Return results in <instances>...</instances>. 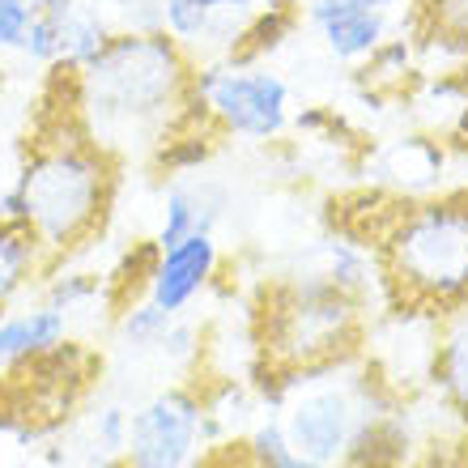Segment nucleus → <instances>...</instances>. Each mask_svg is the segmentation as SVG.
I'll use <instances>...</instances> for the list:
<instances>
[{
    "label": "nucleus",
    "mask_w": 468,
    "mask_h": 468,
    "mask_svg": "<svg viewBox=\"0 0 468 468\" xmlns=\"http://www.w3.org/2000/svg\"><path fill=\"white\" fill-rule=\"evenodd\" d=\"M123 162L86 133L73 102L69 69H48L35 123L26 133L22 162L13 175L17 222L35 230L48 272L73 264L112 222Z\"/></svg>",
    "instance_id": "obj_1"
},
{
    "label": "nucleus",
    "mask_w": 468,
    "mask_h": 468,
    "mask_svg": "<svg viewBox=\"0 0 468 468\" xmlns=\"http://www.w3.org/2000/svg\"><path fill=\"white\" fill-rule=\"evenodd\" d=\"M333 226L375 251L383 311L443 320L468 307V187L426 197L357 192L341 200Z\"/></svg>",
    "instance_id": "obj_2"
},
{
    "label": "nucleus",
    "mask_w": 468,
    "mask_h": 468,
    "mask_svg": "<svg viewBox=\"0 0 468 468\" xmlns=\"http://www.w3.org/2000/svg\"><path fill=\"white\" fill-rule=\"evenodd\" d=\"M73 77L86 133L120 162L154 158L187 123H205L192 102L197 60L166 30H115L112 43Z\"/></svg>",
    "instance_id": "obj_3"
},
{
    "label": "nucleus",
    "mask_w": 468,
    "mask_h": 468,
    "mask_svg": "<svg viewBox=\"0 0 468 468\" xmlns=\"http://www.w3.org/2000/svg\"><path fill=\"white\" fill-rule=\"evenodd\" d=\"M367 341L370 307L362 298L341 294L315 269L272 277L251 303L260 400L282 409L298 383L357 362Z\"/></svg>",
    "instance_id": "obj_4"
},
{
    "label": "nucleus",
    "mask_w": 468,
    "mask_h": 468,
    "mask_svg": "<svg viewBox=\"0 0 468 468\" xmlns=\"http://www.w3.org/2000/svg\"><path fill=\"white\" fill-rule=\"evenodd\" d=\"M197 115L213 133L269 145L294 123V90L269 64L205 60L192 77Z\"/></svg>",
    "instance_id": "obj_5"
},
{
    "label": "nucleus",
    "mask_w": 468,
    "mask_h": 468,
    "mask_svg": "<svg viewBox=\"0 0 468 468\" xmlns=\"http://www.w3.org/2000/svg\"><path fill=\"white\" fill-rule=\"evenodd\" d=\"M209 439L205 383H171L133 409L120 468H197Z\"/></svg>",
    "instance_id": "obj_6"
},
{
    "label": "nucleus",
    "mask_w": 468,
    "mask_h": 468,
    "mask_svg": "<svg viewBox=\"0 0 468 468\" xmlns=\"http://www.w3.org/2000/svg\"><path fill=\"white\" fill-rule=\"evenodd\" d=\"M285 5L294 0H158V26L197 64L234 60L251 26L269 9H285Z\"/></svg>",
    "instance_id": "obj_7"
},
{
    "label": "nucleus",
    "mask_w": 468,
    "mask_h": 468,
    "mask_svg": "<svg viewBox=\"0 0 468 468\" xmlns=\"http://www.w3.org/2000/svg\"><path fill=\"white\" fill-rule=\"evenodd\" d=\"M218 269H222V243H218V234H192L184 243L158 247L145 298L158 303L162 311H171V315H184L213 285Z\"/></svg>",
    "instance_id": "obj_8"
},
{
    "label": "nucleus",
    "mask_w": 468,
    "mask_h": 468,
    "mask_svg": "<svg viewBox=\"0 0 468 468\" xmlns=\"http://www.w3.org/2000/svg\"><path fill=\"white\" fill-rule=\"evenodd\" d=\"M303 13H307V26L328 48V56L341 64H354V69L367 64L396 30L392 13L367 9L357 0H307Z\"/></svg>",
    "instance_id": "obj_9"
},
{
    "label": "nucleus",
    "mask_w": 468,
    "mask_h": 468,
    "mask_svg": "<svg viewBox=\"0 0 468 468\" xmlns=\"http://www.w3.org/2000/svg\"><path fill=\"white\" fill-rule=\"evenodd\" d=\"M226 218V192L213 179H200L197 171L192 175H175L166 197H162V218L158 230H154V243L171 247L184 243L192 234H218Z\"/></svg>",
    "instance_id": "obj_10"
},
{
    "label": "nucleus",
    "mask_w": 468,
    "mask_h": 468,
    "mask_svg": "<svg viewBox=\"0 0 468 468\" xmlns=\"http://www.w3.org/2000/svg\"><path fill=\"white\" fill-rule=\"evenodd\" d=\"M409 102L418 112L421 133L439 136L443 145H464L468 141V64L418 77Z\"/></svg>",
    "instance_id": "obj_11"
},
{
    "label": "nucleus",
    "mask_w": 468,
    "mask_h": 468,
    "mask_svg": "<svg viewBox=\"0 0 468 468\" xmlns=\"http://www.w3.org/2000/svg\"><path fill=\"white\" fill-rule=\"evenodd\" d=\"M447 166V145L431 133H409L396 136L392 145L379 149L375 158V171L383 179V192H396V197H426L434 192V179L443 175Z\"/></svg>",
    "instance_id": "obj_12"
},
{
    "label": "nucleus",
    "mask_w": 468,
    "mask_h": 468,
    "mask_svg": "<svg viewBox=\"0 0 468 468\" xmlns=\"http://www.w3.org/2000/svg\"><path fill=\"white\" fill-rule=\"evenodd\" d=\"M418 43V60L439 56L443 69L468 64V0H413L405 26Z\"/></svg>",
    "instance_id": "obj_13"
},
{
    "label": "nucleus",
    "mask_w": 468,
    "mask_h": 468,
    "mask_svg": "<svg viewBox=\"0 0 468 468\" xmlns=\"http://www.w3.org/2000/svg\"><path fill=\"white\" fill-rule=\"evenodd\" d=\"M431 388L439 392L447 413L468 426V307L434 320Z\"/></svg>",
    "instance_id": "obj_14"
},
{
    "label": "nucleus",
    "mask_w": 468,
    "mask_h": 468,
    "mask_svg": "<svg viewBox=\"0 0 468 468\" xmlns=\"http://www.w3.org/2000/svg\"><path fill=\"white\" fill-rule=\"evenodd\" d=\"M60 341H69V311L48 307V303H35L26 311H5L0 315V370L48 354Z\"/></svg>",
    "instance_id": "obj_15"
},
{
    "label": "nucleus",
    "mask_w": 468,
    "mask_h": 468,
    "mask_svg": "<svg viewBox=\"0 0 468 468\" xmlns=\"http://www.w3.org/2000/svg\"><path fill=\"white\" fill-rule=\"evenodd\" d=\"M48 277V256L26 222H0V315Z\"/></svg>",
    "instance_id": "obj_16"
},
{
    "label": "nucleus",
    "mask_w": 468,
    "mask_h": 468,
    "mask_svg": "<svg viewBox=\"0 0 468 468\" xmlns=\"http://www.w3.org/2000/svg\"><path fill=\"white\" fill-rule=\"evenodd\" d=\"M120 30L112 9L102 0H77L69 9H60V60L51 69H81L99 56L112 35Z\"/></svg>",
    "instance_id": "obj_17"
},
{
    "label": "nucleus",
    "mask_w": 468,
    "mask_h": 468,
    "mask_svg": "<svg viewBox=\"0 0 468 468\" xmlns=\"http://www.w3.org/2000/svg\"><path fill=\"white\" fill-rule=\"evenodd\" d=\"M94 298H107V272H86V269H69L60 264L56 272H48L38 282V303L60 311H77L94 303Z\"/></svg>",
    "instance_id": "obj_18"
},
{
    "label": "nucleus",
    "mask_w": 468,
    "mask_h": 468,
    "mask_svg": "<svg viewBox=\"0 0 468 468\" xmlns=\"http://www.w3.org/2000/svg\"><path fill=\"white\" fill-rule=\"evenodd\" d=\"M112 324H115V336H120L128 349H158V341L166 336L175 315L162 311L158 303H149V298H136V303H128L123 311H115Z\"/></svg>",
    "instance_id": "obj_19"
},
{
    "label": "nucleus",
    "mask_w": 468,
    "mask_h": 468,
    "mask_svg": "<svg viewBox=\"0 0 468 468\" xmlns=\"http://www.w3.org/2000/svg\"><path fill=\"white\" fill-rule=\"evenodd\" d=\"M239 443H243L247 460H251L256 468H282L285 460L294 456L290 434H285V426H282V413H269V421H256Z\"/></svg>",
    "instance_id": "obj_20"
},
{
    "label": "nucleus",
    "mask_w": 468,
    "mask_h": 468,
    "mask_svg": "<svg viewBox=\"0 0 468 468\" xmlns=\"http://www.w3.org/2000/svg\"><path fill=\"white\" fill-rule=\"evenodd\" d=\"M17 56L38 64V69H51L60 60V9H35V22L26 30V43Z\"/></svg>",
    "instance_id": "obj_21"
},
{
    "label": "nucleus",
    "mask_w": 468,
    "mask_h": 468,
    "mask_svg": "<svg viewBox=\"0 0 468 468\" xmlns=\"http://www.w3.org/2000/svg\"><path fill=\"white\" fill-rule=\"evenodd\" d=\"M128 421H133V413L123 405H102L94 413V452H99V460L123 456V447H128Z\"/></svg>",
    "instance_id": "obj_22"
},
{
    "label": "nucleus",
    "mask_w": 468,
    "mask_h": 468,
    "mask_svg": "<svg viewBox=\"0 0 468 468\" xmlns=\"http://www.w3.org/2000/svg\"><path fill=\"white\" fill-rule=\"evenodd\" d=\"M35 9L30 0H0V56H17L26 43V30L35 22Z\"/></svg>",
    "instance_id": "obj_23"
},
{
    "label": "nucleus",
    "mask_w": 468,
    "mask_h": 468,
    "mask_svg": "<svg viewBox=\"0 0 468 468\" xmlns=\"http://www.w3.org/2000/svg\"><path fill=\"white\" fill-rule=\"evenodd\" d=\"M158 354L166 357V362H192V357L200 354V333L197 324H187L175 315V324L166 328V336L158 341Z\"/></svg>",
    "instance_id": "obj_24"
},
{
    "label": "nucleus",
    "mask_w": 468,
    "mask_h": 468,
    "mask_svg": "<svg viewBox=\"0 0 468 468\" xmlns=\"http://www.w3.org/2000/svg\"><path fill=\"white\" fill-rule=\"evenodd\" d=\"M197 468H256V464L247 460L243 443H222V447H213V452H200Z\"/></svg>",
    "instance_id": "obj_25"
},
{
    "label": "nucleus",
    "mask_w": 468,
    "mask_h": 468,
    "mask_svg": "<svg viewBox=\"0 0 468 468\" xmlns=\"http://www.w3.org/2000/svg\"><path fill=\"white\" fill-rule=\"evenodd\" d=\"M357 5H367V9H379V13H400V9H409L413 0H357Z\"/></svg>",
    "instance_id": "obj_26"
},
{
    "label": "nucleus",
    "mask_w": 468,
    "mask_h": 468,
    "mask_svg": "<svg viewBox=\"0 0 468 468\" xmlns=\"http://www.w3.org/2000/svg\"><path fill=\"white\" fill-rule=\"evenodd\" d=\"M282 468H336V464H324V460H311V456H298V452H294V456L285 460Z\"/></svg>",
    "instance_id": "obj_27"
},
{
    "label": "nucleus",
    "mask_w": 468,
    "mask_h": 468,
    "mask_svg": "<svg viewBox=\"0 0 468 468\" xmlns=\"http://www.w3.org/2000/svg\"><path fill=\"white\" fill-rule=\"evenodd\" d=\"M38 9H69V5H77V0H35Z\"/></svg>",
    "instance_id": "obj_28"
},
{
    "label": "nucleus",
    "mask_w": 468,
    "mask_h": 468,
    "mask_svg": "<svg viewBox=\"0 0 468 468\" xmlns=\"http://www.w3.org/2000/svg\"><path fill=\"white\" fill-rule=\"evenodd\" d=\"M460 468H468V452H464V460H460Z\"/></svg>",
    "instance_id": "obj_29"
},
{
    "label": "nucleus",
    "mask_w": 468,
    "mask_h": 468,
    "mask_svg": "<svg viewBox=\"0 0 468 468\" xmlns=\"http://www.w3.org/2000/svg\"><path fill=\"white\" fill-rule=\"evenodd\" d=\"M30 5H35V0H30Z\"/></svg>",
    "instance_id": "obj_30"
}]
</instances>
